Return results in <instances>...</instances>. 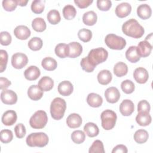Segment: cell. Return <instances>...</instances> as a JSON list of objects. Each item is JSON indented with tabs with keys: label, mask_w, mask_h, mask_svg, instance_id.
<instances>
[{
	"label": "cell",
	"mask_w": 153,
	"mask_h": 153,
	"mask_svg": "<svg viewBox=\"0 0 153 153\" xmlns=\"http://www.w3.org/2000/svg\"><path fill=\"white\" fill-rule=\"evenodd\" d=\"M122 31L125 35L134 38H141L145 32L144 28L134 19H130L123 23Z\"/></svg>",
	"instance_id": "cell-1"
},
{
	"label": "cell",
	"mask_w": 153,
	"mask_h": 153,
	"mask_svg": "<svg viewBox=\"0 0 153 153\" xmlns=\"http://www.w3.org/2000/svg\"><path fill=\"white\" fill-rule=\"evenodd\" d=\"M66 109V103L64 99L60 97L54 98L50 105V114L52 118L56 120L62 119Z\"/></svg>",
	"instance_id": "cell-2"
},
{
	"label": "cell",
	"mask_w": 153,
	"mask_h": 153,
	"mask_svg": "<svg viewBox=\"0 0 153 153\" xmlns=\"http://www.w3.org/2000/svg\"><path fill=\"white\" fill-rule=\"evenodd\" d=\"M26 142L30 147H44L48 143V137L45 133H32L27 136Z\"/></svg>",
	"instance_id": "cell-3"
},
{
	"label": "cell",
	"mask_w": 153,
	"mask_h": 153,
	"mask_svg": "<svg viewBox=\"0 0 153 153\" xmlns=\"http://www.w3.org/2000/svg\"><path fill=\"white\" fill-rule=\"evenodd\" d=\"M108 56L107 50L102 47H99L91 50L87 57L90 63L96 68L97 65L106 61Z\"/></svg>",
	"instance_id": "cell-4"
},
{
	"label": "cell",
	"mask_w": 153,
	"mask_h": 153,
	"mask_svg": "<svg viewBox=\"0 0 153 153\" xmlns=\"http://www.w3.org/2000/svg\"><path fill=\"white\" fill-rule=\"evenodd\" d=\"M48 117L47 113L42 110L36 111L29 120L31 127L35 129L43 128L47 124Z\"/></svg>",
	"instance_id": "cell-5"
},
{
	"label": "cell",
	"mask_w": 153,
	"mask_h": 153,
	"mask_svg": "<svg viewBox=\"0 0 153 153\" xmlns=\"http://www.w3.org/2000/svg\"><path fill=\"white\" fill-rule=\"evenodd\" d=\"M102 121V127L106 130L112 129L116 123L117 114L110 109H106L103 111L100 115Z\"/></svg>",
	"instance_id": "cell-6"
},
{
	"label": "cell",
	"mask_w": 153,
	"mask_h": 153,
	"mask_svg": "<svg viewBox=\"0 0 153 153\" xmlns=\"http://www.w3.org/2000/svg\"><path fill=\"white\" fill-rule=\"evenodd\" d=\"M105 42L106 45L112 50H123L126 45V41L124 38L113 33L107 35Z\"/></svg>",
	"instance_id": "cell-7"
},
{
	"label": "cell",
	"mask_w": 153,
	"mask_h": 153,
	"mask_svg": "<svg viewBox=\"0 0 153 153\" xmlns=\"http://www.w3.org/2000/svg\"><path fill=\"white\" fill-rule=\"evenodd\" d=\"M28 62L27 56L22 53H16L12 56L11 64L16 69H22Z\"/></svg>",
	"instance_id": "cell-8"
},
{
	"label": "cell",
	"mask_w": 153,
	"mask_h": 153,
	"mask_svg": "<svg viewBox=\"0 0 153 153\" xmlns=\"http://www.w3.org/2000/svg\"><path fill=\"white\" fill-rule=\"evenodd\" d=\"M1 101L6 105H13L17 101L16 93L11 90H3L1 93Z\"/></svg>",
	"instance_id": "cell-9"
},
{
	"label": "cell",
	"mask_w": 153,
	"mask_h": 153,
	"mask_svg": "<svg viewBox=\"0 0 153 153\" xmlns=\"http://www.w3.org/2000/svg\"><path fill=\"white\" fill-rule=\"evenodd\" d=\"M152 45L147 41H140L137 47V51L140 57H148L151 53Z\"/></svg>",
	"instance_id": "cell-10"
},
{
	"label": "cell",
	"mask_w": 153,
	"mask_h": 153,
	"mask_svg": "<svg viewBox=\"0 0 153 153\" xmlns=\"http://www.w3.org/2000/svg\"><path fill=\"white\" fill-rule=\"evenodd\" d=\"M105 97L108 102L115 103L120 99V93L119 90L116 87H111L105 90Z\"/></svg>",
	"instance_id": "cell-11"
},
{
	"label": "cell",
	"mask_w": 153,
	"mask_h": 153,
	"mask_svg": "<svg viewBox=\"0 0 153 153\" xmlns=\"http://www.w3.org/2000/svg\"><path fill=\"white\" fill-rule=\"evenodd\" d=\"M133 78L139 84H144L148 81L149 74L146 69L139 67L134 70L133 72Z\"/></svg>",
	"instance_id": "cell-12"
},
{
	"label": "cell",
	"mask_w": 153,
	"mask_h": 153,
	"mask_svg": "<svg viewBox=\"0 0 153 153\" xmlns=\"http://www.w3.org/2000/svg\"><path fill=\"white\" fill-rule=\"evenodd\" d=\"M131 11V6L128 2H122L115 8V14L120 18H124L128 16Z\"/></svg>",
	"instance_id": "cell-13"
},
{
	"label": "cell",
	"mask_w": 153,
	"mask_h": 153,
	"mask_svg": "<svg viewBox=\"0 0 153 153\" xmlns=\"http://www.w3.org/2000/svg\"><path fill=\"white\" fill-rule=\"evenodd\" d=\"M134 110V106L133 102L128 99L123 100L120 105V111L124 116L130 115Z\"/></svg>",
	"instance_id": "cell-14"
},
{
	"label": "cell",
	"mask_w": 153,
	"mask_h": 153,
	"mask_svg": "<svg viewBox=\"0 0 153 153\" xmlns=\"http://www.w3.org/2000/svg\"><path fill=\"white\" fill-rule=\"evenodd\" d=\"M17 118V114L14 111L8 110L3 114L1 120L4 125L10 126L13 125L16 122Z\"/></svg>",
	"instance_id": "cell-15"
},
{
	"label": "cell",
	"mask_w": 153,
	"mask_h": 153,
	"mask_svg": "<svg viewBox=\"0 0 153 153\" xmlns=\"http://www.w3.org/2000/svg\"><path fill=\"white\" fill-rule=\"evenodd\" d=\"M30 29L26 26H17L14 30V34L16 37L21 40L27 39L30 35Z\"/></svg>",
	"instance_id": "cell-16"
},
{
	"label": "cell",
	"mask_w": 153,
	"mask_h": 153,
	"mask_svg": "<svg viewBox=\"0 0 153 153\" xmlns=\"http://www.w3.org/2000/svg\"><path fill=\"white\" fill-rule=\"evenodd\" d=\"M40 70L36 66H30L24 72L25 78L29 81L36 80L40 76Z\"/></svg>",
	"instance_id": "cell-17"
},
{
	"label": "cell",
	"mask_w": 153,
	"mask_h": 153,
	"mask_svg": "<svg viewBox=\"0 0 153 153\" xmlns=\"http://www.w3.org/2000/svg\"><path fill=\"white\" fill-rule=\"evenodd\" d=\"M57 90L61 95L68 96L72 94L74 90V87L70 81H63L59 83Z\"/></svg>",
	"instance_id": "cell-18"
},
{
	"label": "cell",
	"mask_w": 153,
	"mask_h": 153,
	"mask_svg": "<svg viewBox=\"0 0 153 153\" xmlns=\"http://www.w3.org/2000/svg\"><path fill=\"white\" fill-rule=\"evenodd\" d=\"M66 124L68 126L71 128H78L82 124L81 117L76 113L70 114L66 119Z\"/></svg>",
	"instance_id": "cell-19"
},
{
	"label": "cell",
	"mask_w": 153,
	"mask_h": 153,
	"mask_svg": "<svg viewBox=\"0 0 153 153\" xmlns=\"http://www.w3.org/2000/svg\"><path fill=\"white\" fill-rule=\"evenodd\" d=\"M27 95L30 99L36 101L42 98L43 91L38 85H32L28 88Z\"/></svg>",
	"instance_id": "cell-20"
},
{
	"label": "cell",
	"mask_w": 153,
	"mask_h": 153,
	"mask_svg": "<svg viewBox=\"0 0 153 153\" xmlns=\"http://www.w3.org/2000/svg\"><path fill=\"white\" fill-rule=\"evenodd\" d=\"M69 52V56L70 58H76L81 55L82 51V45L78 42H71L68 44Z\"/></svg>",
	"instance_id": "cell-21"
},
{
	"label": "cell",
	"mask_w": 153,
	"mask_h": 153,
	"mask_svg": "<svg viewBox=\"0 0 153 153\" xmlns=\"http://www.w3.org/2000/svg\"><path fill=\"white\" fill-rule=\"evenodd\" d=\"M87 102L88 105L93 108L100 106L103 103L102 97L98 94L91 93L87 97Z\"/></svg>",
	"instance_id": "cell-22"
},
{
	"label": "cell",
	"mask_w": 153,
	"mask_h": 153,
	"mask_svg": "<svg viewBox=\"0 0 153 153\" xmlns=\"http://www.w3.org/2000/svg\"><path fill=\"white\" fill-rule=\"evenodd\" d=\"M136 121L139 126H147L151 124L152 118L149 112H140L136 115Z\"/></svg>",
	"instance_id": "cell-23"
},
{
	"label": "cell",
	"mask_w": 153,
	"mask_h": 153,
	"mask_svg": "<svg viewBox=\"0 0 153 153\" xmlns=\"http://www.w3.org/2000/svg\"><path fill=\"white\" fill-rule=\"evenodd\" d=\"M152 10L150 6L148 4H144L138 6L137 8V16L143 20H146L151 16Z\"/></svg>",
	"instance_id": "cell-24"
},
{
	"label": "cell",
	"mask_w": 153,
	"mask_h": 153,
	"mask_svg": "<svg viewBox=\"0 0 153 153\" xmlns=\"http://www.w3.org/2000/svg\"><path fill=\"white\" fill-rule=\"evenodd\" d=\"M38 85L43 91H48L53 88L54 81L50 77L45 76L39 79Z\"/></svg>",
	"instance_id": "cell-25"
},
{
	"label": "cell",
	"mask_w": 153,
	"mask_h": 153,
	"mask_svg": "<svg viewBox=\"0 0 153 153\" xmlns=\"http://www.w3.org/2000/svg\"><path fill=\"white\" fill-rule=\"evenodd\" d=\"M112 79L111 72L108 70H102L97 75V81L102 85H107L111 82Z\"/></svg>",
	"instance_id": "cell-26"
},
{
	"label": "cell",
	"mask_w": 153,
	"mask_h": 153,
	"mask_svg": "<svg viewBox=\"0 0 153 153\" xmlns=\"http://www.w3.org/2000/svg\"><path fill=\"white\" fill-rule=\"evenodd\" d=\"M126 59L131 63L137 62L140 57L137 51L136 46H130L126 52Z\"/></svg>",
	"instance_id": "cell-27"
},
{
	"label": "cell",
	"mask_w": 153,
	"mask_h": 153,
	"mask_svg": "<svg viewBox=\"0 0 153 153\" xmlns=\"http://www.w3.org/2000/svg\"><path fill=\"white\" fill-rule=\"evenodd\" d=\"M84 131L85 133L90 137H93L98 135L99 129L96 124L93 123H87L84 127Z\"/></svg>",
	"instance_id": "cell-28"
},
{
	"label": "cell",
	"mask_w": 153,
	"mask_h": 153,
	"mask_svg": "<svg viewBox=\"0 0 153 153\" xmlns=\"http://www.w3.org/2000/svg\"><path fill=\"white\" fill-rule=\"evenodd\" d=\"M97 19V14L93 11H87L82 16V22L87 26H93L96 24Z\"/></svg>",
	"instance_id": "cell-29"
},
{
	"label": "cell",
	"mask_w": 153,
	"mask_h": 153,
	"mask_svg": "<svg viewBox=\"0 0 153 153\" xmlns=\"http://www.w3.org/2000/svg\"><path fill=\"white\" fill-rule=\"evenodd\" d=\"M54 51L56 56L59 57L65 58L69 56V46L65 43H60L56 46Z\"/></svg>",
	"instance_id": "cell-30"
},
{
	"label": "cell",
	"mask_w": 153,
	"mask_h": 153,
	"mask_svg": "<svg viewBox=\"0 0 153 153\" xmlns=\"http://www.w3.org/2000/svg\"><path fill=\"white\" fill-rule=\"evenodd\" d=\"M42 68L48 71H54L57 66V63L56 60L50 57H47L43 59L41 62Z\"/></svg>",
	"instance_id": "cell-31"
},
{
	"label": "cell",
	"mask_w": 153,
	"mask_h": 153,
	"mask_svg": "<svg viewBox=\"0 0 153 153\" xmlns=\"http://www.w3.org/2000/svg\"><path fill=\"white\" fill-rule=\"evenodd\" d=\"M128 72L127 65L124 62H118L114 67V73L118 77H121L126 75Z\"/></svg>",
	"instance_id": "cell-32"
},
{
	"label": "cell",
	"mask_w": 153,
	"mask_h": 153,
	"mask_svg": "<svg viewBox=\"0 0 153 153\" xmlns=\"http://www.w3.org/2000/svg\"><path fill=\"white\" fill-rule=\"evenodd\" d=\"M148 137V133L147 131L143 129H139L137 130L134 134V140L139 144L145 143L147 141Z\"/></svg>",
	"instance_id": "cell-33"
},
{
	"label": "cell",
	"mask_w": 153,
	"mask_h": 153,
	"mask_svg": "<svg viewBox=\"0 0 153 153\" xmlns=\"http://www.w3.org/2000/svg\"><path fill=\"white\" fill-rule=\"evenodd\" d=\"M32 27L34 30L41 32L45 30L46 23L42 18L36 17L32 22Z\"/></svg>",
	"instance_id": "cell-34"
},
{
	"label": "cell",
	"mask_w": 153,
	"mask_h": 153,
	"mask_svg": "<svg viewBox=\"0 0 153 153\" xmlns=\"http://www.w3.org/2000/svg\"><path fill=\"white\" fill-rule=\"evenodd\" d=\"M62 11L63 16L66 20L73 19L76 14V10L75 8L72 5H66L65 6Z\"/></svg>",
	"instance_id": "cell-35"
},
{
	"label": "cell",
	"mask_w": 153,
	"mask_h": 153,
	"mask_svg": "<svg viewBox=\"0 0 153 153\" xmlns=\"http://www.w3.org/2000/svg\"><path fill=\"white\" fill-rule=\"evenodd\" d=\"M48 22L52 25H56L60 22L61 17L59 11L57 10H52L50 11L47 16Z\"/></svg>",
	"instance_id": "cell-36"
},
{
	"label": "cell",
	"mask_w": 153,
	"mask_h": 153,
	"mask_svg": "<svg viewBox=\"0 0 153 153\" xmlns=\"http://www.w3.org/2000/svg\"><path fill=\"white\" fill-rule=\"evenodd\" d=\"M45 1L35 0L32 2L31 10L35 14H41L43 12L45 8Z\"/></svg>",
	"instance_id": "cell-37"
},
{
	"label": "cell",
	"mask_w": 153,
	"mask_h": 153,
	"mask_svg": "<svg viewBox=\"0 0 153 153\" xmlns=\"http://www.w3.org/2000/svg\"><path fill=\"white\" fill-rule=\"evenodd\" d=\"M27 45L30 50L33 51H38L42 47V41L40 38L33 37L29 41Z\"/></svg>",
	"instance_id": "cell-38"
},
{
	"label": "cell",
	"mask_w": 153,
	"mask_h": 153,
	"mask_svg": "<svg viewBox=\"0 0 153 153\" xmlns=\"http://www.w3.org/2000/svg\"><path fill=\"white\" fill-rule=\"evenodd\" d=\"M71 139L74 143L76 144H81L84 142L85 134L81 130H75L72 133Z\"/></svg>",
	"instance_id": "cell-39"
},
{
	"label": "cell",
	"mask_w": 153,
	"mask_h": 153,
	"mask_svg": "<svg viewBox=\"0 0 153 153\" xmlns=\"http://www.w3.org/2000/svg\"><path fill=\"white\" fill-rule=\"evenodd\" d=\"M78 36L81 41L87 42L91 40L92 38V32L89 29L83 28L78 31Z\"/></svg>",
	"instance_id": "cell-40"
},
{
	"label": "cell",
	"mask_w": 153,
	"mask_h": 153,
	"mask_svg": "<svg viewBox=\"0 0 153 153\" xmlns=\"http://www.w3.org/2000/svg\"><path fill=\"white\" fill-rule=\"evenodd\" d=\"M88 152L89 153H105L103 142L100 140H96L90 146Z\"/></svg>",
	"instance_id": "cell-41"
},
{
	"label": "cell",
	"mask_w": 153,
	"mask_h": 153,
	"mask_svg": "<svg viewBox=\"0 0 153 153\" xmlns=\"http://www.w3.org/2000/svg\"><path fill=\"white\" fill-rule=\"evenodd\" d=\"M13 139V134L11 130L8 129L2 130L0 132V139L4 143L10 142Z\"/></svg>",
	"instance_id": "cell-42"
},
{
	"label": "cell",
	"mask_w": 153,
	"mask_h": 153,
	"mask_svg": "<svg viewBox=\"0 0 153 153\" xmlns=\"http://www.w3.org/2000/svg\"><path fill=\"white\" fill-rule=\"evenodd\" d=\"M121 87L123 92L126 94H131L134 90V84L129 79L123 81L121 84Z\"/></svg>",
	"instance_id": "cell-43"
},
{
	"label": "cell",
	"mask_w": 153,
	"mask_h": 153,
	"mask_svg": "<svg viewBox=\"0 0 153 153\" xmlns=\"http://www.w3.org/2000/svg\"><path fill=\"white\" fill-rule=\"evenodd\" d=\"M8 54L4 50H0V72H3L7 67Z\"/></svg>",
	"instance_id": "cell-44"
},
{
	"label": "cell",
	"mask_w": 153,
	"mask_h": 153,
	"mask_svg": "<svg viewBox=\"0 0 153 153\" xmlns=\"http://www.w3.org/2000/svg\"><path fill=\"white\" fill-rule=\"evenodd\" d=\"M17 5V0H4L2 1V7L7 11H14Z\"/></svg>",
	"instance_id": "cell-45"
},
{
	"label": "cell",
	"mask_w": 153,
	"mask_h": 153,
	"mask_svg": "<svg viewBox=\"0 0 153 153\" xmlns=\"http://www.w3.org/2000/svg\"><path fill=\"white\" fill-rule=\"evenodd\" d=\"M12 38L11 35L6 31L1 32L0 33V42L2 45H8L11 44Z\"/></svg>",
	"instance_id": "cell-46"
},
{
	"label": "cell",
	"mask_w": 153,
	"mask_h": 153,
	"mask_svg": "<svg viewBox=\"0 0 153 153\" xmlns=\"http://www.w3.org/2000/svg\"><path fill=\"white\" fill-rule=\"evenodd\" d=\"M112 6V2L109 0H97V8L103 11H108Z\"/></svg>",
	"instance_id": "cell-47"
},
{
	"label": "cell",
	"mask_w": 153,
	"mask_h": 153,
	"mask_svg": "<svg viewBox=\"0 0 153 153\" xmlns=\"http://www.w3.org/2000/svg\"><path fill=\"white\" fill-rule=\"evenodd\" d=\"M80 65L82 67V69L87 72H91L94 71L95 68V67L93 66L88 60V59L87 57H85L81 59Z\"/></svg>",
	"instance_id": "cell-48"
},
{
	"label": "cell",
	"mask_w": 153,
	"mask_h": 153,
	"mask_svg": "<svg viewBox=\"0 0 153 153\" xmlns=\"http://www.w3.org/2000/svg\"><path fill=\"white\" fill-rule=\"evenodd\" d=\"M14 132L17 138H22L26 134V128L22 123H19L14 127Z\"/></svg>",
	"instance_id": "cell-49"
},
{
	"label": "cell",
	"mask_w": 153,
	"mask_h": 153,
	"mask_svg": "<svg viewBox=\"0 0 153 153\" xmlns=\"http://www.w3.org/2000/svg\"><path fill=\"white\" fill-rule=\"evenodd\" d=\"M151 109L150 104L145 100H140L137 104V111L140 112H149Z\"/></svg>",
	"instance_id": "cell-50"
},
{
	"label": "cell",
	"mask_w": 153,
	"mask_h": 153,
	"mask_svg": "<svg viewBox=\"0 0 153 153\" xmlns=\"http://www.w3.org/2000/svg\"><path fill=\"white\" fill-rule=\"evenodd\" d=\"M93 0H75V4L79 8H85L88 7L92 2Z\"/></svg>",
	"instance_id": "cell-51"
},
{
	"label": "cell",
	"mask_w": 153,
	"mask_h": 153,
	"mask_svg": "<svg viewBox=\"0 0 153 153\" xmlns=\"http://www.w3.org/2000/svg\"><path fill=\"white\" fill-rule=\"evenodd\" d=\"M11 84V81H10L7 78L4 77L0 78V88L1 90H5Z\"/></svg>",
	"instance_id": "cell-52"
},
{
	"label": "cell",
	"mask_w": 153,
	"mask_h": 153,
	"mask_svg": "<svg viewBox=\"0 0 153 153\" xmlns=\"http://www.w3.org/2000/svg\"><path fill=\"white\" fill-rule=\"evenodd\" d=\"M128 152L127 147L124 145H118L116 146H115L112 151V153H118V152H122V153H127Z\"/></svg>",
	"instance_id": "cell-53"
},
{
	"label": "cell",
	"mask_w": 153,
	"mask_h": 153,
	"mask_svg": "<svg viewBox=\"0 0 153 153\" xmlns=\"http://www.w3.org/2000/svg\"><path fill=\"white\" fill-rule=\"evenodd\" d=\"M17 4L23 7V6H26L27 3L28 2V1H25V0H17Z\"/></svg>",
	"instance_id": "cell-54"
}]
</instances>
